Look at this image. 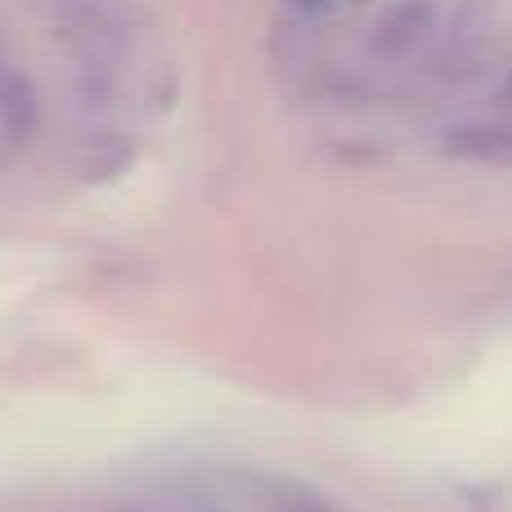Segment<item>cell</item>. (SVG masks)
<instances>
[{
  "mask_svg": "<svg viewBox=\"0 0 512 512\" xmlns=\"http://www.w3.org/2000/svg\"><path fill=\"white\" fill-rule=\"evenodd\" d=\"M292 5H297V9H324L328 0H292Z\"/></svg>",
  "mask_w": 512,
  "mask_h": 512,
  "instance_id": "cell-2",
  "label": "cell"
},
{
  "mask_svg": "<svg viewBox=\"0 0 512 512\" xmlns=\"http://www.w3.org/2000/svg\"><path fill=\"white\" fill-rule=\"evenodd\" d=\"M445 153L486 167H512V122H468L445 135Z\"/></svg>",
  "mask_w": 512,
  "mask_h": 512,
  "instance_id": "cell-1",
  "label": "cell"
}]
</instances>
